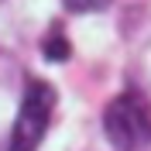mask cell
<instances>
[{
	"instance_id": "1",
	"label": "cell",
	"mask_w": 151,
	"mask_h": 151,
	"mask_svg": "<svg viewBox=\"0 0 151 151\" xmlns=\"http://www.w3.org/2000/svg\"><path fill=\"white\" fill-rule=\"evenodd\" d=\"M52 110H55V89L45 79L28 83L21 110H17V120H14V131H10V148L7 151H35L41 144V137H45L48 124H52Z\"/></svg>"
},
{
	"instance_id": "4",
	"label": "cell",
	"mask_w": 151,
	"mask_h": 151,
	"mask_svg": "<svg viewBox=\"0 0 151 151\" xmlns=\"http://www.w3.org/2000/svg\"><path fill=\"white\" fill-rule=\"evenodd\" d=\"M45 55L48 58H65L69 55V41H62L58 35H52V41L45 45Z\"/></svg>"
},
{
	"instance_id": "2",
	"label": "cell",
	"mask_w": 151,
	"mask_h": 151,
	"mask_svg": "<svg viewBox=\"0 0 151 151\" xmlns=\"http://www.w3.org/2000/svg\"><path fill=\"white\" fill-rule=\"evenodd\" d=\"M103 131L117 151H137L151 141V110L141 96L124 93L103 113Z\"/></svg>"
},
{
	"instance_id": "3",
	"label": "cell",
	"mask_w": 151,
	"mask_h": 151,
	"mask_svg": "<svg viewBox=\"0 0 151 151\" xmlns=\"http://www.w3.org/2000/svg\"><path fill=\"white\" fill-rule=\"evenodd\" d=\"M72 14H93V10H103L110 0H62Z\"/></svg>"
}]
</instances>
